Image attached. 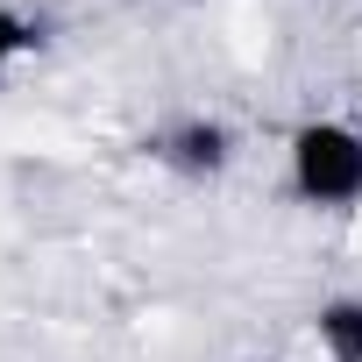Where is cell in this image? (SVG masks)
I'll use <instances>...</instances> for the list:
<instances>
[{
  "instance_id": "277c9868",
  "label": "cell",
  "mask_w": 362,
  "mask_h": 362,
  "mask_svg": "<svg viewBox=\"0 0 362 362\" xmlns=\"http://www.w3.org/2000/svg\"><path fill=\"white\" fill-rule=\"evenodd\" d=\"M36 43H43V29H36L22 8H8V0H0V71H8V64H22Z\"/></svg>"
},
{
  "instance_id": "3957f363",
  "label": "cell",
  "mask_w": 362,
  "mask_h": 362,
  "mask_svg": "<svg viewBox=\"0 0 362 362\" xmlns=\"http://www.w3.org/2000/svg\"><path fill=\"white\" fill-rule=\"evenodd\" d=\"M313 334H320L327 362H362V298H355V291L327 298V305L313 313Z\"/></svg>"
},
{
  "instance_id": "6da1fadb",
  "label": "cell",
  "mask_w": 362,
  "mask_h": 362,
  "mask_svg": "<svg viewBox=\"0 0 362 362\" xmlns=\"http://www.w3.org/2000/svg\"><path fill=\"white\" fill-rule=\"evenodd\" d=\"M291 192L305 206L348 214L362 206V128L355 121H298L291 128Z\"/></svg>"
},
{
  "instance_id": "7a4b0ae2",
  "label": "cell",
  "mask_w": 362,
  "mask_h": 362,
  "mask_svg": "<svg viewBox=\"0 0 362 362\" xmlns=\"http://www.w3.org/2000/svg\"><path fill=\"white\" fill-rule=\"evenodd\" d=\"M156 156L177 163V170H192V177H214V170L235 156V135H228L221 121H177V128L156 142Z\"/></svg>"
}]
</instances>
